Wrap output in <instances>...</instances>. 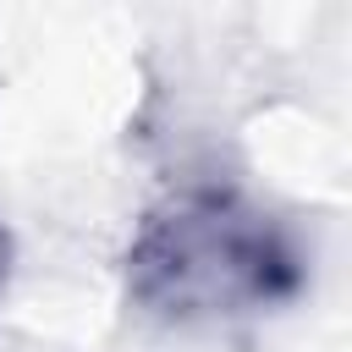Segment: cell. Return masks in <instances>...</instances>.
<instances>
[{"label":"cell","instance_id":"obj_1","mask_svg":"<svg viewBox=\"0 0 352 352\" xmlns=\"http://www.w3.org/2000/svg\"><path fill=\"white\" fill-rule=\"evenodd\" d=\"M302 236L270 204L226 182H187L165 192L126 248L132 308L182 330L275 314L302 292Z\"/></svg>","mask_w":352,"mask_h":352}]
</instances>
